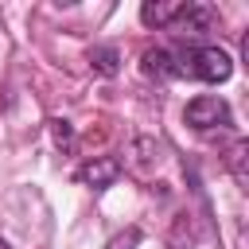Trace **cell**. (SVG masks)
<instances>
[{"label":"cell","instance_id":"obj_10","mask_svg":"<svg viewBox=\"0 0 249 249\" xmlns=\"http://www.w3.org/2000/svg\"><path fill=\"white\" fill-rule=\"evenodd\" d=\"M51 132H54V144H58V148H70V144H74L70 121H51Z\"/></svg>","mask_w":249,"mask_h":249},{"label":"cell","instance_id":"obj_5","mask_svg":"<svg viewBox=\"0 0 249 249\" xmlns=\"http://www.w3.org/2000/svg\"><path fill=\"white\" fill-rule=\"evenodd\" d=\"M140 70H144L148 78H160V82H167V78H175V54H171L167 47H152V51H144V58H140Z\"/></svg>","mask_w":249,"mask_h":249},{"label":"cell","instance_id":"obj_7","mask_svg":"<svg viewBox=\"0 0 249 249\" xmlns=\"http://www.w3.org/2000/svg\"><path fill=\"white\" fill-rule=\"evenodd\" d=\"M89 62L97 74H117V51L113 47H93L89 51Z\"/></svg>","mask_w":249,"mask_h":249},{"label":"cell","instance_id":"obj_1","mask_svg":"<svg viewBox=\"0 0 249 249\" xmlns=\"http://www.w3.org/2000/svg\"><path fill=\"white\" fill-rule=\"evenodd\" d=\"M175 54V78H198V82H226L233 74V58L222 47H206V43H191Z\"/></svg>","mask_w":249,"mask_h":249},{"label":"cell","instance_id":"obj_3","mask_svg":"<svg viewBox=\"0 0 249 249\" xmlns=\"http://www.w3.org/2000/svg\"><path fill=\"white\" fill-rule=\"evenodd\" d=\"M117 175H121V163H117L113 156L86 160V163L74 171V179H78V183H86V187H93V191H105V187H113V183H117Z\"/></svg>","mask_w":249,"mask_h":249},{"label":"cell","instance_id":"obj_8","mask_svg":"<svg viewBox=\"0 0 249 249\" xmlns=\"http://www.w3.org/2000/svg\"><path fill=\"white\" fill-rule=\"evenodd\" d=\"M226 163H230V171H233V179L245 187V140H237L233 148H230V156H226Z\"/></svg>","mask_w":249,"mask_h":249},{"label":"cell","instance_id":"obj_4","mask_svg":"<svg viewBox=\"0 0 249 249\" xmlns=\"http://www.w3.org/2000/svg\"><path fill=\"white\" fill-rule=\"evenodd\" d=\"M210 23H214V12H210V8H202V4H179V16L171 19L167 31H179V35H202V31H210Z\"/></svg>","mask_w":249,"mask_h":249},{"label":"cell","instance_id":"obj_6","mask_svg":"<svg viewBox=\"0 0 249 249\" xmlns=\"http://www.w3.org/2000/svg\"><path fill=\"white\" fill-rule=\"evenodd\" d=\"M175 16H179V4H144L140 8V19L148 27H171Z\"/></svg>","mask_w":249,"mask_h":249},{"label":"cell","instance_id":"obj_9","mask_svg":"<svg viewBox=\"0 0 249 249\" xmlns=\"http://www.w3.org/2000/svg\"><path fill=\"white\" fill-rule=\"evenodd\" d=\"M136 245H140V230L136 226H128L124 233H117V237L105 241V249H136Z\"/></svg>","mask_w":249,"mask_h":249},{"label":"cell","instance_id":"obj_11","mask_svg":"<svg viewBox=\"0 0 249 249\" xmlns=\"http://www.w3.org/2000/svg\"><path fill=\"white\" fill-rule=\"evenodd\" d=\"M0 249H12V245H8V241H4V237H0Z\"/></svg>","mask_w":249,"mask_h":249},{"label":"cell","instance_id":"obj_2","mask_svg":"<svg viewBox=\"0 0 249 249\" xmlns=\"http://www.w3.org/2000/svg\"><path fill=\"white\" fill-rule=\"evenodd\" d=\"M183 121H187L195 132H214V128H230V124H233V113H230V105H226L222 97H214V93H202V97L187 101V109H183Z\"/></svg>","mask_w":249,"mask_h":249}]
</instances>
